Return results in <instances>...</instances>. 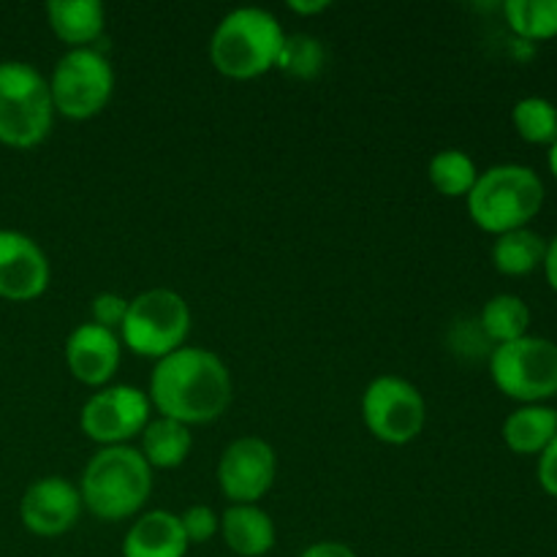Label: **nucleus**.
I'll return each instance as SVG.
<instances>
[{"instance_id": "nucleus-29", "label": "nucleus", "mask_w": 557, "mask_h": 557, "mask_svg": "<svg viewBox=\"0 0 557 557\" xmlns=\"http://www.w3.org/2000/svg\"><path fill=\"white\" fill-rule=\"evenodd\" d=\"M299 557H359V555L343 542H315L310 544V547Z\"/></svg>"}, {"instance_id": "nucleus-7", "label": "nucleus", "mask_w": 557, "mask_h": 557, "mask_svg": "<svg viewBox=\"0 0 557 557\" xmlns=\"http://www.w3.org/2000/svg\"><path fill=\"white\" fill-rule=\"evenodd\" d=\"M490 375L509 400L520 406H544L557 397V343L525 335L495 346L490 354Z\"/></svg>"}, {"instance_id": "nucleus-27", "label": "nucleus", "mask_w": 557, "mask_h": 557, "mask_svg": "<svg viewBox=\"0 0 557 557\" xmlns=\"http://www.w3.org/2000/svg\"><path fill=\"white\" fill-rule=\"evenodd\" d=\"M128 302L131 299L120 297V294L114 292L98 294L90 305V315H92L90 321L109 332H120V326H123L125 321V313H128Z\"/></svg>"}, {"instance_id": "nucleus-28", "label": "nucleus", "mask_w": 557, "mask_h": 557, "mask_svg": "<svg viewBox=\"0 0 557 557\" xmlns=\"http://www.w3.org/2000/svg\"><path fill=\"white\" fill-rule=\"evenodd\" d=\"M536 479L542 484L544 493L549 498L557 500V435L553 438V444L539 455V466H536Z\"/></svg>"}, {"instance_id": "nucleus-14", "label": "nucleus", "mask_w": 557, "mask_h": 557, "mask_svg": "<svg viewBox=\"0 0 557 557\" xmlns=\"http://www.w3.org/2000/svg\"><path fill=\"white\" fill-rule=\"evenodd\" d=\"M120 357H123V343L117 332L103 330L92 321L74 326L65 341V364L71 375L92 389H103L114 379Z\"/></svg>"}, {"instance_id": "nucleus-8", "label": "nucleus", "mask_w": 557, "mask_h": 557, "mask_svg": "<svg viewBox=\"0 0 557 557\" xmlns=\"http://www.w3.org/2000/svg\"><path fill=\"white\" fill-rule=\"evenodd\" d=\"M54 114L69 120H92L114 96V69L96 49H69L49 76Z\"/></svg>"}, {"instance_id": "nucleus-19", "label": "nucleus", "mask_w": 557, "mask_h": 557, "mask_svg": "<svg viewBox=\"0 0 557 557\" xmlns=\"http://www.w3.org/2000/svg\"><path fill=\"white\" fill-rule=\"evenodd\" d=\"M139 451L150 468H161V471H172L188 460L190 449H194V438H190V428L174 422L166 417H152L147 428L139 435Z\"/></svg>"}, {"instance_id": "nucleus-30", "label": "nucleus", "mask_w": 557, "mask_h": 557, "mask_svg": "<svg viewBox=\"0 0 557 557\" xmlns=\"http://www.w3.org/2000/svg\"><path fill=\"white\" fill-rule=\"evenodd\" d=\"M542 270H544V275H547L549 288L557 294V234L547 243V253H544Z\"/></svg>"}, {"instance_id": "nucleus-6", "label": "nucleus", "mask_w": 557, "mask_h": 557, "mask_svg": "<svg viewBox=\"0 0 557 557\" xmlns=\"http://www.w3.org/2000/svg\"><path fill=\"white\" fill-rule=\"evenodd\" d=\"M190 305L172 288H147L128 302L120 343L145 359H163L180 351L190 335Z\"/></svg>"}, {"instance_id": "nucleus-2", "label": "nucleus", "mask_w": 557, "mask_h": 557, "mask_svg": "<svg viewBox=\"0 0 557 557\" xmlns=\"http://www.w3.org/2000/svg\"><path fill=\"white\" fill-rule=\"evenodd\" d=\"M82 506L101 522L136 517L152 495V468L134 446H103L87 460L79 482Z\"/></svg>"}, {"instance_id": "nucleus-5", "label": "nucleus", "mask_w": 557, "mask_h": 557, "mask_svg": "<svg viewBox=\"0 0 557 557\" xmlns=\"http://www.w3.org/2000/svg\"><path fill=\"white\" fill-rule=\"evenodd\" d=\"M54 123L49 82L22 60L0 63V145L30 150L49 136Z\"/></svg>"}, {"instance_id": "nucleus-4", "label": "nucleus", "mask_w": 557, "mask_h": 557, "mask_svg": "<svg viewBox=\"0 0 557 557\" xmlns=\"http://www.w3.org/2000/svg\"><path fill=\"white\" fill-rule=\"evenodd\" d=\"M542 177L522 163H498L487 172H479L476 185L466 196L471 221L482 232L500 237L506 232L531 226L544 207Z\"/></svg>"}, {"instance_id": "nucleus-22", "label": "nucleus", "mask_w": 557, "mask_h": 557, "mask_svg": "<svg viewBox=\"0 0 557 557\" xmlns=\"http://www.w3.org/2000/svg\"><path fill=\"white\" fill-rule=\"evenodd\" d=\"M428 177L433 188L446 199H466L473 185H476L479 166L466 150L449 147V150L435 152L433 161H430Z\"/></svg>"}, {"instance_id": "nucleus-13", "label": "nucleus", "mask_w": 557, "mask_h": 557, "mask_svg": "<svg viewBox=\"0 0 557 557\" xmlns=\"http://www.w3.org/2000/svg\"><path fill=\"white\" fill-rule=\"evenodd\" d=\"M49 259L41 245L14 228H0V299L33 302L49 288Z\"/></svg>"}, {"instance_id": "nucleus-16", "label": "nucleus", "mask_w": 557, "mask_h": 557, "mask_svg": "<svg viewBox=\"0 0 557 557\" xmlns=\"http://www.w3.org/2000/svg\"><path fill=\"white\" fill-rule=\"evenodd\" d=\"M221 536L239 557H264L275 547V522L259 504H232L221 517Z\"/></svg>"}, {"instance_id": "nucleus-1", "label": "nucleus", "mask_w": 557, "mask_h": 557, "mask_svg": "<svg viewBox=\"0 0 557 557\" xmlns=\"http://www.w3.org/2000/svg\"><path fill=\"white\" fill-rule=\"evenodd\" d=\"M147 397L158 417L174 419L185 428L210 424L232 406V373L218 354L183 346L180 351L158 359Z\"/></svg>"}, {"instance_id": "nucleus-18", "label": "nucleus", "mask_w": 557, "mask_h": 557, "mask_svg": "<svg viewBox=\"0 0 557 557\" xmlns=\"http://www.w3.org/2000/svg\"><path fill=\"white\" fill-rule=\"evenodd\" d=\"M557 435V411L553 406H520L504 422V444L515 455H542Z\"/></svg>"}, {"instance_id": "nucleus-9", "label": "nucleus", "mask_w": 557, "mask_h": 557, "mask_svg": "<svg viewBox=\"0 0 557 557\" xmlns=\"http://www.w3.org/2000/svg\"><path fill=\"white\" fill-rule=\"evenodd\" d=\"M362 422L373 438L389 446H406L428 424V403L411 381L379 375L362 395Z\"/></svg>"}, {"instance_id": "nucleus-31", "label": "nucleus", "mask_w": 557, "mask_h": 557, "mask_svg": "<svg viewBox=\"0 0 557 557\" xmlns=\"http://www.w3.org/2000/svg\"><path fill=\"white\" fill-rule=\"evenodd\" d=\"M288 9L294 11V14H299V16H310V14H321V11H326L330 9V0H292V3H288Z\"/></svg>"}, {"instance_id": "nucleus-20", "label": "nucleus", "mask_w": 557, "mask_h": 557, "mask_svg": "<svg viewBox=\"0 0 557 557\" xmlns=\"http://www.w3.org/2000/svg\"><path fill=\"white\" fill-rule=\"evenodd\" d=\"M544 253H547V239L542 234L533 232L531 226L517 228L495 237L493 267L506 277L531 275L544 264Z\"/></svg>"}, {"instance_id": "nucleus-23", "label": "nucleus", "mask_w": 557, "mask_h": 557, "mask_svg": "<svg viewBox=\"0 0 557 557\" xmlns=\"http://www.w3.org/2000/svg\"><path fill=\"white\" fill-rule=\"evenodd\" d=\"M504 16L511 30L525 41L557 38V0H509Z\"/></svg>"}, {"instance_id": "nucleus-32", "label": "nucleus", "mask_w": 557, "mask_h": 557, "mask_svg": "<svg viewBox=\"0 0 557 557\" xmlns=\"http://www.w3.org/2000/svg\"><path fill=\"white\" fill-rule=\"evenodd\" d=\"M547 166H549V174H553L555 183H557V141H555V145H549V152H547Z\"/></svg>"}, {"instance_id": "nucleus-15", "label": "nucleus", "mask_w": 557, "mask_h": 557, "mask_svg": "<svg viewBox=\"0 0 557 557\" xmlns=\"http://www.w3.org/2000/svg\"><path fill=\"white\" fill-rule=\"evenodd\" d=\"M188 547L180 517L152 509L136 517L128 528L123 539V557H185Z\"/></svg>"}, {"instance_id": "nucleus-3", "label": "nucleus", "mask_w": 557, "mask_h": 557, "mask_svg": "<svg viewBox=\"0 0 557 557\" xmlns=\"http://www.w3.org/2000/svg\"><path fill=\"white\" fill-rule=\"evenodd\" d=\"M286 33L272 11L243 5L223 16L210 38V60L228 79H256L275 69Z\"/></svg>"}, {"instance_id": "nucleus-10", "label": "nucleus", "mask_w": 557, "mask_h": 557, "mask_svg": "<svg viewBox=\"0 0 557 557\" xmlns=\"http://www.w3.org/2000/svg\"><path fill=\"white\" fill-rule=\"evenodd\" d=\"M152 419V406L147 392L139 386H103L87 397L82 406V433L98 446H125L131 438H139L141 430Z\"/></svg>"}, {"instance_id": "nucleus-12", "label": "nucleus", "mask_w": 557, "mask_h": 557, "mask_svg": "<svg viewBox=\"0 0 557 557\" xmlns=\"http://www.w3.org/2000/svg\"><path fill=\"white\" fill-rule=\"evenodd\" d=\"M82 495L76 484L63 476H44L25 490L20 500V520L33 536L54 539L79 522Z\"/></svg>"}, {"instance_id": "nucleus-26", "label": "nucleus", "mask_w": 557, "mask_h": 557, "mask_svg": "<svg viewBox=\"0 0 557 557\" xmlns=\"http://www.w3.org/2000/svg\"><path fill=\"white\" fill-rule=\"evenodd\" d=\"M177 517L188 544H207L215 533H221V517L215 515L212 506H205V504L188 506V509Z\"/></svg>"}, {"instance_id": "nucleus-21", "label": "nucleus", "mask_w": 557, "mask_h": 557, "mask_svg": "<svg viewBox=\"0 0 557 557\" xmlns=\"http://www.w3.org/2000/svg\"><path fill=\"white\" fill-rule=\"evenodd\" d=\"M479 326H482L484 337L495 346H504V343H515L520 337L531 335V308L525 305V299L517 297V294H495L493 299H487L479 315Z\"/></svg>"}, {"instance_id": "nucleus-11", "label": "nucleus", "mask_w": 557, "mask_h": 557, "mask_svg": "<svg viewBox=\"0 0 557 557\" xmlns=\"http://www.w3.org/2000/svg\"><path fill=\"white\" fill-rule=\"evenodd\" d=\"M277 476V455L270 441L243 435L223 449L218 460V484L232 504H256L272 490Z\"/></svg>"}, {"instance_id": "nucleus-17", "label": "nucleus", "mask_w": 557, "mask_h": 557, "mask_svg": "<svg viewBox=\"0 0 557 557\" xmlns=\"http://www.w3.org/2000/svg\"><path fill=\"white\" fill-rule=\"evenodd\" d=\"M47 22L65 47L87 49L103 33L107 11L98 0H52L47 3Z\"/></svg>"}, {"instance_id": "nucleus-24", "label": "nucleus", "mask_w": 557, "mask_h": 557, "mask_svg": "<svg viewBox=\"0 0 557 557\" xmlns=\"http://www.w3.org/2000/svg\"><path fill=\"white\" fill-rule=\"evenodd\" d=\"M511 123H515L517 136L528 145L549 147L557 141V107L549 98H520L511 109Z\"/></svg>"}, {"instance_id": "nucleus-25", "label": "nucleus", "mask_w": 557, "mask_h": 557, "mask_svg": "<svg viewBox=\"0 0 557 557\" xmlns=\"http://www.w3.org/2000/svg\"><path fill=\"white\" fill-rule=\"evenodd\" d=\"M326 65L324 44L308 33H294L283 41L275 69L292 79H315Z\"/></svg>"}]
</instances>
